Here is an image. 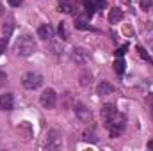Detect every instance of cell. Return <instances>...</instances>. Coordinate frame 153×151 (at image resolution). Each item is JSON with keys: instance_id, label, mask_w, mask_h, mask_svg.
Segmentation results:
<instances>
[{"instance_id": "6da1fadb", "label": "cell", "mask_w": 153, "mask_h": 151, "mask_svg": "<svg viewBox=\"0 0 153 151\" xmlns=\"http://www.w3.org/2000/svg\"><path fill=\"white\" fill-rule=\"evenodd\" d=\"M36 41L32 36L25 34V36H20L14 43V53L20 55V57H30L34 52H36Z\"/></svg>"}, {"instance_id": "7a4b0ae2", "label": "cell", "mask_w": 153, "mask_h": 151, "mask_svg": "<svg viewBox=\"0 0 153 151\" xmlns=\"http://www.w3.org/2000/svg\"><path fill=\"white\" fill-rule=\"evenodd\" d=\"M105 128L109 130V135H111V137H119V135L125 132V128H126V119H125V115L117 112L116 115H112L111 119L105 121Z\"/></svg>"}, {"instance_id": "3957f363", "label": "cell", "mask_w": 153, "mask_h": 151, "mask_svg": "<svg viewBox=\"0 0 153 151\" xmlns=\"http://www.w3.org/2000/svg\"><path fill=\"white\" fill-rule=\"evenodd\" d=\"M43 76L36 73V71H29V73H25V75L22 76V85L25 87V89H29V91H34V89H39L41 85H43Z\"/></svg>"}, {"instance_id": "277c9868", "label": "cell", "mask_w": 153, "mask_h": 151, "mask_svg": "<svg viewBox=\"0 0 153 151\" xmlns=\"http://www.w3.org/2000/svg\"><path fill=\"white\" fill-rule=\"evenodd\" d=\"M46 150H59L62 146V135L57 132V130H50L45 137V144H43Z\"/></svg>"}, {"instance_id": "5b68a950", "label": "cell", "mask_w": 153, "mask_h": 151, "mask_svg": "<svg viewBox=\"0 0 153 151\" xmlns=\"http://www.w3.org/2000/svg\"><path fill=\"white\" fill-rule=\"evenodd\" d=\"M39 101H41V105H43L45 109H53V107L57 105V93L48 87V89H45V91L41 93Z\"/></svg>"}, {"instance_id": "8992f818", "label": "cell", "mask_w": 153, "mask_h": 151, "mask_svg": "<svg viewBox=\"0 0 153 151\" xmlns=\"http://www.w3.org/2000/svg\"><path fill=\"white\" fill-rule=\"evenodd\" d=\"M73 110H75V115L82 121V123H85V124L93 123V112H91V109L85 107L84 103H75V105H73Z\"/></svg>"}, {"instance_id": "52a82bcc", "label": "cell", "mask_w": 153, "mask_h": 151, "mask_svg": "<svg viewBox=\"0 0 153 151\" xmlns=\"http://www.w3.org/2000/svg\"><path fill=\"white\" fill-rule=\"evenodd\" d=\"M71 59H73V62H76L78 66H84V64L89 62V52L84 50V48H75L71 52Z\"/></svg>"}, {"instance_id": "ba28073f", "label": "cell", "mask_w": 153, "mask_h": 151, "mask_svg": "<svg viewBox=\"0 0 153 151\" xmlns=\"http://www.w3.org/2000/svg\"><path fill=\"white\" fill-rule=\"evenodd\" d=\"M38 38L43 39V41H50V39L53 38V29H52L50 23H43V25H39L38 27Z\"/></svg>"}, {"instance_id": "9c48e42d", "label": "cell", "mask_w": 153, "mask_h": 151, "mask_svg": "<svg viewBox=\"0 0 153 151\" xmlns=\"http://www.w3.org/2000/svg\"><path fill=\"white\" fill-rule=\"evenodd\" d=\"M0 109L2 110H13L14 109V96L11 93L0 94Z\"/></svg>"}, {"instance_id": "30bf717a", "label": "cell", "mask_w": 153, "mask_h": 151, "mask_svg": "<svg viewBox=\"0 0 153 151\" xmlns=\"http://www.w3.org/2000/svg\"><path fill=\"white\" fill-rule=\"evenodd\" d=\"M114 93V85L109 84V82H100L98 87H96V94L98 96H109Z\"/></svg>"}, {"instance_id": "8fae6325", "label": "cell", "mask_w": 153, "mask_h": 151, "mask_svg": "<svg viewBox=\"0 0 153 151\" xmlns=\"http://www.w3.org/2000/svg\"><path fill=\"white\" fill-rule=\"evenodd\" d=\"M117 114V109H116L114 103H105L103 107H102V115H103V119L107 121V119H111L112 115Z\"/></svg>"}, {"instance_id": "7c38bea8", "label": "cell", "mask_w": 153, "mask_h": 151, "mask_svg": "<svg viewBox=\"0 0 153 151\" xmlns=\"http://www.w3.org/2000/svg\"><path fill=\"white\" fill-rule=\"evenodd\" d=\"M59 11L66 14H75V5L71 4V0H59Z\"/></svg>"}, {"instance_id": "4fadbf2b", "label": "cell", "mask_w": 153, "mask_h": 151, "mask_svg": "<svg viewBox=\"0 0 153 151\" xmlns=\"http://www.w3.org/2000/svg\"><path fill=\"white\" fill-rule=\"evenodd\" d=\"M123 20V11L119 7H112L111 13H109V21L111 23H119Z\"/></svg>"}, {"instance_id": "5bb4252c", "label": "cell", "mask_w": 153, "mask_h": 151, "mask_svg": "<svg viewBox=\"0 0 153 151\" xmlns=\"http://www.w3.org/2000/svg\"><path fill=\"white\" fill-rule=\"evenodd\" d=\"M114 70H116L117 75H123V73L126 71V62H125L123 57H117V61L114 62Z\"/></svg>"}, {"instance_id": "9a60e30c", "label": "cell", "mask_w": 153, "mask_h": 151, "mask_svg": "<svg viewBox=\"0 0 153 151\" xmlns=\"http://www.w3.org/2000/svg\"><path fill=\"white\" fill-rule=\"evenodd\" d=\"M91 82H93V73H91V71H84V73L80 75V85L87 87Z\"/></svg>"}, {"instance_id": "2e32d148", "label": "cell", "mask_w": 153, "mask_h": 151, "mask_svg": "<svg viewBox=\"0 0 153 151\" xmlns=\"http://www.w3.org/2000/svg\"><path fill=\"white\" fill-rule=\"evenodd\" d=\"M84 141L85 142H98V137H96L94 130H85L84 132Z\"/></svg>"}, {"instance_id": "e0dca14e", "label": "cell", "mask_w": 153, "mask_h": 151, "mask_svg": "<svg viewBox=\"0 0 153 151\" xmlns=\"http://www.w3.org/2000/svg\"><path fill=\"white\" fill-rule=\"evenodd\" d=\"M59 36H61V39H64V41L70 38L68 27H66V23H64V21H61V23H59Z\"/></svg>"}, {"instance_id": "ac0fdd59", "label": "cell", "mask_w": 153, "mask_h": 151, "mask_svg": "<svg viewBox=\"0 0 153 151\" xmlns=\"http://www.w3.org/2000/svg\"><path fill=\"white\" fill-rule=\"evenodd\" d=\"M50 50H52V53H55V55H61V53H62L61 44H59L57 41H53V39H50Z\"/></svg>"}, {"instance_id": "d6986e66", "label": "cell", "mask_w": 153, "mask_h": 151, "mask_svg": "<svg viewBox=\"0 0 153 151\" xmlns=\"http://www.w3.org/2000/svg\"><path fill=\"white\" fill-rule=\"evenodd\" d=\"M82 2H84V5L87 9V14H93L94 13V2L93 0H82Z\"/></svg>"}, {"instance_id": "ffe728a7", "label": "cell", "mask_w": 153, "mask_h": 151, "mask_svg": "<svg viewBox=\"0 0 153 151\" xmlns=\"http://www.w3.org/2000/svg\"><path fill=\"white\" fill-rule=\"evenodd\" d=\"M153 5V0H141V9L143 11H150Z\"/></svg>"}, {"instance_id": "44dd1931", "label": "cell", "mask_w": 153, "mask_h": 151, "mask_svg": "<svg viewBox=\"0 0 153 151\" xmlns=\"http://www.w3.org/2000/svg\"><path fill=\"white\" fill-rule=\"evenodd\" d=\"M126 50H128V44H123L121 48H117V50L114 52V53H116V57H123V55L126 53Z\"/></svg>"}, {"instance_id": "7402d4cb", "label": "cell", "mask_w": 153, "mask_h": 151, "mask_svg": "<svg viewBox=\"0 0 153 151\" xmlns=\"http://www.w3.org/2000/svg\"><path fill=\"white\" fill-rule=\"evenodd\" d=\"M75 27L76 29H82V30H93V27L91 25H85L84 21H75Z\"/></svg>"}, {"instance_id": "603a6c76", "label": "cell", "mask_w": 153, "mask_h": 151, "mask_svg": "<svg viewBox=\"0 0 153 151\" xmlns=\"http://www.w3.org/2000/svg\"><path fill=\"white\" fill-rule=\"evenodd\" d=\"M137 52H139V55H141L144 61H150V55H148V52H146L143 46H137Z\"/></svg>"}, {"instance_id": "cb8c5ba5", "label": "cell", "mask_w": 153, "mask_h": 151, "mask_svg": "<svg viewBox=\"0 0 153 151\" xmlns=\"http://www.w3.org/2000/svg\"><path fill=\"white\" fill-rule=\"evenodd\" d=\"M5 46H7V38H2L0 39V55L5 52Z\"/></svg>"}, {"instance_id": "d4e9b609", "label": "cell", "mask_w": 153, "mask_h": 151, "mask_svg": "<svg viewBox=\"0 0 153 151\" xmlns=\"http://www.w3.org/2000/svg\"><path fill=\"white\" fill-rule=\"evenodd\" d=\"M7 84V75H5V71H0V87H4Z\"/></svg>"}, {"instance_id": "484cf974", "label": "cell", "mask_w": 153, "mask_h": 151, "mask_svg": "<svg viewBox=\"0 0 153 151\" xmlns=\"http://www.w3.org/2000/svg\"><path fill=\"white\" fill-rule=\"evenodd\" d=\"M11 30H13V25H11V23H5V25H4V34H5V38H9Z\"/></svg>"}, {"instance_id": "4316f807", "label": "cell", "mask_w": 153, "mask_h": 151, "mask_svg": "<svg viewBox=\"0 0 153 151\" xmlns=\"http://www.w3.org/2000/svg\"><path fill=\"white\" fill-rule=\"evenodd\" d=\"M23 4V0H9V5L11 7H20Z\"/></svg>"}, {"instance_id": "83f0119b", "label": "cell", "mask_w": 153, "mask_h": 151, "mask_svg": "<svg viewBox=\"0 0 153 151\" xmlns=\"http://www.w3.org/2000/svg\"><path fill=\"white\" fill-rule=\"evenodd\" d=\"M146 103H150V107L153 109V94H148L146 96Z\"/></svg>"}, {"instance_id": "f1b7e54d", "label": "cell", "mask_w": 153, "mask_h": 151, "mask_svg": "<svg viewBox=\"0 0 153 151\" xmlns=\"http://www.w3.org/2000/svg\"><path fill=\"white\" fill-rule=\"evenodd\" d=\"M4 14V5H2V2H0V16Z\"/></svg>"}, {"instance_id": "f546056e", "label": "cell", "mask_w": 153, "mask_h": 151, "mask_svg": "<svg viewBox=\"0 0 153 151\" xmlns=\"http://www.w3.org/2000/svg\"><path fill=\"white\" fill-rule=\"evenodd\" d=\"M148 148H150V150H153V141H150V142H148Z\"/></svg>"}]
</instances>
